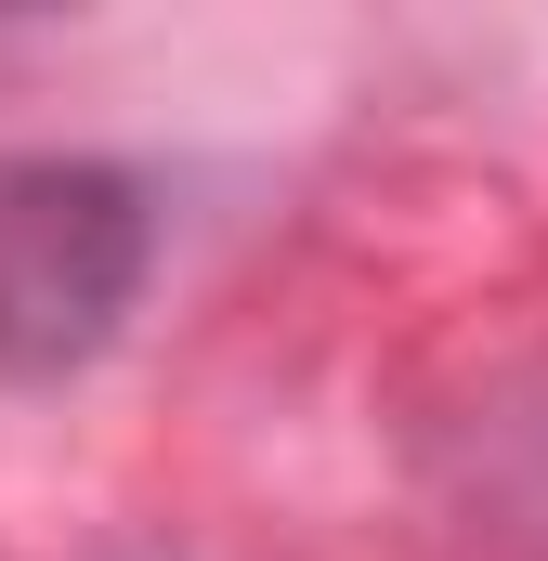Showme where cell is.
<instances>
[{"label":"cell","instance_id":"1","mask_svg":"<svg viewBox=\"0 0 548 561\" xmlns=\"http://www.w3.org/2000/svg\"><path fill=\"white\" fill-rule=\"evenodd\" d=\"M157 275V209L118 157L0 144V379H66Z\"/></svg>","mask_w":548,"mask_h":561}]
</instances>
